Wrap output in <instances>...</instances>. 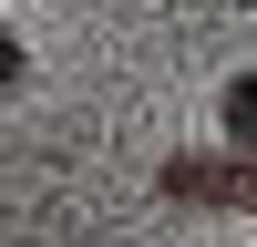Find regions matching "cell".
<instances>
[{"label": "cell", "instance_id": "obj_1", "mask_svg": "<svg viewBox=\"0 0 257 247\" xmlns=\"http://www.w3.org/2000/svg\"><path fill=\"white\" fill-rule=\"evenodd\" d=\"M165 196H185V206H257V155H165Z\"/></svg>", "mask_w": 257, "mask_h": 247}, {"label": "cell", "instance_id": "obj_2", "mask_svg": "<svg viewBox=\"0 0 257 247\" xmlns=\"http://www.w3.org/2000/svg\"><path fill=\"white\" fill-rule=\"evenodd\" d=\"M216 124H226V155H257V72H226Z\"/></svg>", "mask_w": 257, "mask_h": 247}, {"label": "cell", "instance_id": "obj_3", "mask_svg": "<svg viewBox=\"0 0 257 247\" xmlns=\"http://www.w3.org/2000/svg\"><path fill=\"white\" fill-rule=\"evenodd\" d=\"M21 72H31V52H21V31H11V21H0V93H11Z\"/></svg>", "mask_w": 257, "mask_h": 247}]
</instances>
